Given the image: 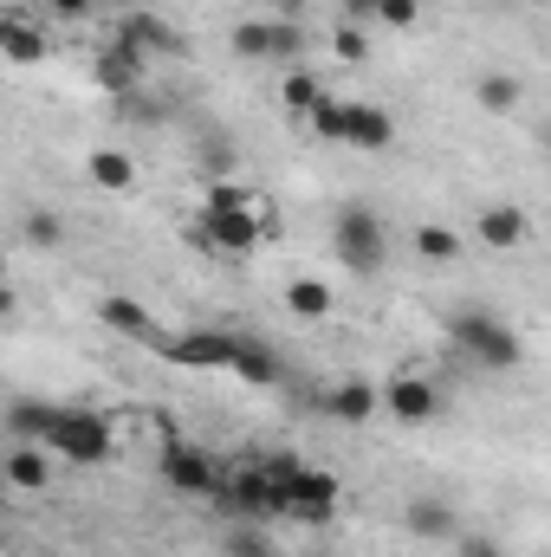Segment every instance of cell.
Segmentation results:
<instances>
[{
  "label": "cell",
  "mask_w": 551,
  "mask_h": 557,
  "mask_svg": "<svg viewBox=\"0 0 551 557\" xmlns=\"http://www.w3.org/2000/svg\"><path fill=\"white\" fill-rule=\"evenodd\" d=\"M331 253H338L344 273L377 278L383 267H390V234H383V221H377L370 208H344L338 227H331Z\"/></svg>",
  "instance_id": "cell-2"
},
{
  "label": "cell",
  "mask_w": 551,
  "mask_h": 557,
  "mask_svg": "<svg viewBox=\"0 0 551 557\" xmlns=\"http://www.w3.org/2000/svg\"><path fill=\"white\" fill-rule=\"evenodd\" d=\"M526 234H532V221H526V208H519V201H493V208H480V214H474V240H480V247H493V253L526 247Z\"/></svg>",
  "instance_id": "cell-13"
},
{
  "label": "cell",
  "mask_w": 551,
  "mask_h": 557,
  "mask_svg": "<svg viewBox=\"0 0 551 557\" xmlns=\"http://www.w3.org/2000/svg\"><path fill=\"white\" fill-rule=\"evenodd\" d=\"M344 117H351V104H338V98H325L305 124H311V137H325V143H344Z\"/></svg>",
  "instance_id": "cell-28"
},
{
  "label": "cell",
  "mask_w": 551,
  "mask_h": 557,
  "mask_svg": "<svg viewBox=\"0 0 551 557\" xmlns=\"http://www.w3.org/2000/svg\"><path fill=\"white\" fill-rule=\"evenodd\" d=\"M98 324H105V331H118L124 344H143V350H162V344H169V337H162V324H156V311L137 305V298H124V292L98 298Z\"/></svg>",
  "instance_id": "cell-10"
},
{
  "label": "cell",
  "mask_w": 551,
  "mask_h": 557,
  "mask_svg": "<svg viewBox=\"0 0 551 557\" xmlns=\"http://www.w3.org/2000/svg\"><path fill=\"white\" fill-rule=\"evenodd\" d=\"M162 357L175 363V370H234V357H241V331H228V324H201V331H182V337H169L162 344Z\"/></svg>",
  "instance_id": "cell-9"
},
{
  "label": "cell",
  "mask_w": 551,
  "mask_h": 557,
  "mask_svg": "<svg viewBox=\"0 0 551 557\" xmlns=\"http://www.w3.org/2000/svg\"><path fill=\"white\" fill-rule=\"evenodd\" d=\"M338 7H344V20H377L383 0H338Z\"/></svg>",
  "instance_id": "cell-33"
},
{
  "label": "cell",
  "mask_w": 551,
  "mask_h": 557,
  "mask_svg": "<svg viewBox=\"0 0 551 557\" xmlns=\"http://www.w3.org/2000/svg\"><path fill=\"white\" fill-rule=\"evenodd\" d=\"M461 557H500L493 539H461Z\"/></svg>",
  "instance_id": "cell-34"
},
{
  "label": "cell",
  "mask_w": 551,
  "mask_h": 557,
  "mask_svg": "<svg viewBox=\"0 0 551 557\" xmlns=\"http://www.w3.org/2000/svg\"><path fill=\"white\" fill-rule=\"evenodd\" d=\"M415 253L434 260V267H448V260L461 253V234H454L448 221H421V227H415Z\"/></svg>",
  "instance_id": "cell-26"
},
{
  "label": "cell",
  "mask_w": 551,
  "mask_h": 557,
  "mask_svg": "<svg viewBox=\"0 0 551 557\" xmlns=\"http://www.w3.org/2000/svg\"><path fill=\"white\" fill-rule=\"evenodd\" d=\"M46 7H52V13H59V20H85V13H91V7H98V0H46Z\"/></svg>",
  "instance_id": "cell-32"
},
{
  "label": "cell",
  "mask_w": 551,
  "mask_h": 557,
  "mask_svg": "<svg viewBox=\"0 0 551 557\" xmlns=\"http://www.w3.org/2000/svg\"><path fill=\"white\" fill-rule=\"evenodd\" d=\"M344 143L377 156V149H390V143H396V117H390L383 104H351V117H344Z\"/></svg>",
  "instance_id": "cell-15"
},
{
  "label": "cell",
  "mask_w": 551,
  "mask_h": 557,
  "mask_svg": "<svg viewBox=\"0 0 551 557\" xmlns=\"http://www.w3.org/2000/svg\"><path fill=\"white\" fill-rule=\"evenodd\" d=\"M7 480H13L20 493H39V486H52V460H46L39 447L13 441V454H7Z\"/></svg>",
  "instance_id": "cell-20"
},
{
  "label": "cell",
  "mask_w": 551,
  "mask_h": 557,
  "mask_svg": "<svg viewBox=\"0 0 551 557\" xmlns=\"http://www.w3.org/2000/svg\"><path fill=\"white\" fill-rule=\"evenodd\" d=\"M383 409H390V421H403V428H428V421L441 416V389L428 376H390L383 383Z\"/></svg>",
  "instance_id": "cell-11"
},
{
  "label": "cell",
  "mask_w": 551,
  "mask_h": 557,
  "mask_svg": "<svg viewBox=\"0 0 551 557\" xmlns=\"http://www.w3.org/2000/svg\"><path fill=\"white\" fill-rule=\"evenodd\" d=\"M285 311L305 318V324L331 318V285H325V278H292V285H285Z\"/></svg>",
  "instance_id": "cell-22"
},
{
  "label": "cell",
  "mask_w": 551,
  "mask_h": 557,
  "mask_svg": "<svg viewBox=\"0 0 551 557\" xmlns=\"http://www.w3.org/2000/svg\"><path fill=\"white\" fill-rule=\"evenodd\" d=\"M377 20H383V26H396V33H409L415 20H421V0H383V7H377Z\"/></svg>",
  "instance_id": "cell-31"
},
{
  "label": "cell",
  "mask_w": 551,
  "mask_h": 557,
  "mask_svg": "<svg viewBox=\"0 0 551 557\" xmlns=\"http://www.w3.org/2000/svg\"><path fill=\"white\" fill-rule=\"evenodd\" d=\"M228 46H234V59H247V65H298L305 33H298L292 20H234Z\"/></svg>",
  "instance_id": "cell-5"
},
{
  "label": "cell",
  "mask_w": 551,
  "mask_h": 557,
  "mask_svg": "<svg viewBox=\"0 0 551 557\" xmlns=\"http://www.w3.org/2000/svg\"><path fill=\"white\" fill-rule=\"evenodd\" d=\"M118 39H124V46H137L143 59H156V52H175V33H169L156 13H131V20L118 26Z\"/></svg>",
  "instance_id": "cell-21"
},
{
  "label": "cell",
  "mask_w": 551,
  "mask_h": 557,
  "mask_svg": "<svg viewBox=\"0 0 551 557\" xmlns=\"http://www.w3.org/2000/svg\"><path fill=\"white\" fill-rule=\"evenodd\" d=\"M331 52H338L344 65H364V59H370V39L357 33V20H344V26L331 33Z\"/></svg>",
  "instance_id": "cell-29"
},
{
  "label": "cell",
  "mask_w": 551,
  "mask_h": 557,
  "mask_svg": "<svg viewBox=\"0 0 551 557\" xmlns=\"http://www.w3.org/2000/svg\"><path fill=\"white\" fill-rule=\"evenodd\" d=\"M325 98H331V91L318 85V72H305V65H285V78H279V104H285L292 117H311Z\"/></svg>",
  "instance_id": "cell-17"
},
{
  "label": "cell",
  "mask_w": 551,
  "mask_h": 557,
  "mask_svg": "<svg viewBox=\"0 0 551 557\" xmlns=\"http://www.w3.org/2000/svg\"><path fill=\"white\" fill-rule=\"evenodd\" d=\"M52 416H59L52 403H13V409H7V434L26 441V447H39V441L52 434Z\"/></svg>",
  "instance_id": "cell-23"
},
{
  "label": "cell",
  "mask_w": 551,
  "mask_h": 557,
  "mask_svg": "<svg viewBox=\"0 0 551 557\" xmlns=\"http://www.w3.org/2000/svg\"><path fill=\"white\" fill-rule=\"evenodd\" d=\"M85 175H91L98 188H111V195H124V188H137V162H131L124 149H91V162H85Z\"/></svg>",
  "instance_id": "cell-19"
},
{
  "label": "cell",
  "mask_w": 551,
  "mask_h": 557,
  "mask_svg": "<svg viewBox=\"0 0 551 557\" xmlns=\"http://www.w3.org/2000/svg\"><path fill=\"white\" fill-rule=\"evenodd\" d=\"M403 519H409L415 539H461V532H454V512H448L441 499H409V512H403Z\"/></svg>",
  "instance_id": "cell-25"
},
{
  "label": "cell",
  "mask_w": 551,
  "mask_h": 557,
  "mask_svg": "<svg viewBox=\"0 0 551 557\" xmlns=\"http://www.w3.org/2000/svg\"><path fill=\"white\" fill-rule=\"evenodd\" d=\"M338 506H344V480L331 467H298L285 480V519L292 525H331Z\"/></svg>",
  "instance_id": "cell-7"
},
{
  "label": "cell",
  "mask_w": 551,
  "mask_h": 557,
  "mask_svg": "<svg viewBox=\"0 0 551 557\" xmlns=\"http://www.w3.org/2000/svg\"><path fill=\"white\" fill-rule=\"evenodd\" d=\"M156 480H162L175 499H221V486H228V467H215L201 447H182V441H169V447H162V467H156Z\"/></svg>",
  "instance_id": "cell-6"
},
{
  "label": "cell",
  "mask_w": 551,
  "mask_h": 557,
  "mask_svg": "<svg viewBox=\"0 0 551 557\" xmlns=\"http://www.w3.org/2000/svg\"><path fill=\"white\" fill-rule=\"evenodd\" d=\"M221 506H228L234 519H247V525L285 519V493L273 486V473H267L260 460H247V467H234V473H228V486H221Z\"/></svg>",
  "instance_id": "cell-8"
},
{
  "label": "cell",
  "mask_w": 551,
  "mask_h": 557,
  "mask_svg": "<svg viewBox=\"0 0 551 557\" xmlns=\"http://www.w3.org/2000/svg\"><path fill=\"white\" fill-rule=\"evenodd\" d=\"M273 234V208L254 201V208H201V221L188 227V247H208V253H260V240Z\"/></svg>",
  "instance_id": "cell-1"
},
{
  "label": "cell",
  "mask_w": 551,
  "mask_h": 557,
  "mask_svg": "<svg viewBox=\"0 0 551 557\" xmlns=\"http://www.w3.org/2000/svg\"><path fill=\"white\" fill-rule=\"evenodd\" d=\"M59 240H65V221L46 214V208H33L26 214V247H59Z\"/></svg>",
  "instance_id": "cell-30"
},
{
  "label": "cell",
  "mask_w": 551,
  "mask_h": 557,
  "mask_svg": "<svg viewBox=\"0 0 551 557\" xmlns=\"http://www.w3.org/2000/svg\"><path fill=\"white\" fill-rule=\"evenodd\" d=\"M111 416H98V409H59L52 416V434H46V447L59 454V460H72V467H98V460H111Z\"/></svg>",
  "instance_id": "cell-3"
},
{
  "label": "cell",
  "mask_w": 551,
  "mask_h": 557,
  "mask_svg": "<svg viewBox=\"0 0 551 557\" xmlns=\"http://www.w3.org/2000/svg\"><path fill=\"white\" fill-rule=\"evenodd\" d=\"M221 557H273V539H267V525H234L228 539H221Z\"/></svg>",
  "instance_id": "cell-27"
},
{
  "label": "cell",
  "mask_w": 551,
  "mask_h": 557,
  "mask_svg": "<svg viewBox=\"0 0 551 557\" xmlns=\"http://www.w3.org/2000/svg\"><path fill=\"white\" fill-rule=\"evenodd\" d=\"M383 409V389L377 383H364V376H344V383H331L325 389V416L344 421V428H370Z\"/></svg>",
  "instance_id": "cell-14"
},
{
  "label": "cell",
  "mask_w": 551,
  "mask_h": 557,
  "mask_svg": "<svg viewBox=\"0 0 551 557\" xmlns=\"http://www.w3.org/2000/svg\"><path fill=\"white\" fill-rule=\"evenodd\" d=\"M234 376L241 383H254V389H273L285 383V363H279L267 344H254V337H241V357H234Z\"/></svg>",
  "instance_id": "cell-18"
},
{
  "label": "cell",
  "mask_w": 551,
  "mask_h": 557,
  "mask_svg": "<svg viewBox=\"0 0 551 557\" xmlns=\"http://www.w3.org/2000/svg\"><path fill=\"white\" fill-rule=\"evenodd\" d=\"M474 104H480L487 117H513V111L526 104V78H519V72H480V78H474Z\"/></svg>",
  "instance_id": "cell-16"
},
{
  "label": "cell",
  "mask_w": 551,
  "mask_h": 557,
  "mask_svg": "<svg viewBox=\"0 0 551 557\" xmlns=\"http://www.w3.org/2000/svg\"><path fill=\"white\" fill-rule=\"evenodd\" d=\"M448 331L467 350V363H480V370H513L519 363V331L506 318H493V311H461Z\"/></svg>",
  "instance_id": "cell-4"
},
{
  "label": "cell",
  "mask_w": 551,
  "mask_h": 557,
  "mask_svg": "<svg viewBox=\"0 0 551 557\" xmlns=\"http://www.w3.org/2000/svg\"><path fill=\"white\" fill-rule=\"evenodd\" d=\"M0 52H7V65H39L46 59V39L26 20H0Z\"/></svg>",
  "instance_id": "cell-24"
},
{
  "label": "cell",
  "mask_w": 551,
  "mask_h": 557,
  "mask_svg": "<svg viewBox=\"0 0 551 557\" xmlns=\"http://www.w3.org/2000/svg\"><path fill=\"white\" fill-rule=\"evenodd\" d=\"M143 72H149V59H143L137 46H124V39H111V46H98V59H91V78L111 91V98H137Z\"/></svg>",
  "instance_id": "cell-12"
}]
</instances>
